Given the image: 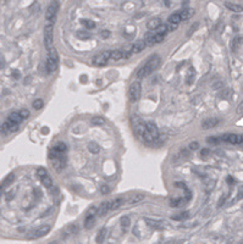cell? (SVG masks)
<instances>
[{
	"mask_svg": "<svg viewBox=\"0 0 243 244\" xmlns=\"http://www.w3.org/2000/svg\"><path fill=\"white\" fill-rule=\"evenodd\" d=\"M159 65H160V57H159V55L151 56L147 61V63L137 71V77L138 78H144V77L149 76L151 72H154L159 67Z\"/></svg>",
	"mask_w": 243,
	"mask_h": 244,
	"instance_id": "obj_1",
	"label": "cell"
},
{
	"mask_svg": "<svg viewBox=\"0 0 243 244\" xmlns=\"http://www.w3.org/2000/svg\"><path fill=\"white\" fill-rule=\"evenodd\" d=\"M49 159L53 164V169L56 172H60L66 165V156L64 154H61V152H57L53 149L49 151Z\"/></svg>",
	"mask_w": 243,
	"mask_h": 244,
	"instance_id": "obj_2",
	"label": "cell"
},
{
	"mask_svg": "<svg viewBox=\"0 0 243 244\" xmlns=\"http://www.w3.org/2000/svg\"><path fill=\"white\" fill-rule=\"evenodd\" d=\"M53 27L54 23H48L44 27V45L48 50L53 49V44H54V33H53Z\"/></svg>",
	"mask_w": 243,
	"mask_h": 244,
	"instance_id": "obj_3",
	"label": "cell"
},
{
	"mask_svg": "<svg viewBox=\"0 0 243 244\" xmlns=\"http://www.w3.org/2000/svg\"><path fill=\"white\" fill-rule=\"evenodd\" d=\"M57 64H59V57H57V53L56 50L53 48L51 50H49V56H48V61H47V69L50 73L55 72L57 69Z\"/></svg>",
	"mask_w": 243,
	"mask_h": 244,
	"instance_id": "obj_4",
	"label": "cell"
},
{
	"mask_svg": "<svg viewBox=\"0 0 243 244\" xmlns=\"http://www.w3.org/2000/svg\"><path fill=\"white\" fill-rule=\"evenodd\" d=\"M141 93H142V85L139 82H133L131 85H130V89H128V97H130V100L132 103H136L139 97H141Z\"/></svg>",
	"mask_w": 243,
	"mask_h": 244,
	"instance_id": "obj_5",
	"label": "cell"
},
{
	"mask_svg": "<svg viewBox=\"0 0 243 244\" xmlns=\"http://www.w3.org/2000/svg\"><path fill=\"white\" fill-rule=\"evenodd\" d=\"M50 231V226L49 225H43L40 227H38L37 230H33L28 233V239H37V238H40V237H44L45 234H48Z\"/></svg>",
	"mask_w": 243,
	"mask_h": 244,
	"instance_id": "obj_6",
	"label": "cell"
},
{
	"mask_svg": "<svg viewBox=\"0 0 243 244\" xmlns=\"http://www.w3.org/2000/svg\"><path fill=\"white\" fill-rule=\"evenodd\" d=\"M57 8H59V3L57 2H53L48 6V10H47V22L48 23H54L55 22Z\"/></svg>",
	"mask_w": 243,
	"mask_h": 244,
	"instance_id": "obj_7",
	"label": "cell"
},
{
	"mask_svg": "<svg viewBox=\"0 0 243 244\" xmlns=\"http://www.w3.org/2000/svg\"><path fill=\"white\" fill-rule=\"evenodd\" d=\"M109 59H110V51H104L93 59V64L96 66H104V65H106Z\"/></svg>",
	"mask_w": 243,
	"mask_h": 244,
	"instance_id": "obj_8",
	"label": "cell"
},
{
	"mask_svg": "<svg viewBox=\"0 0 243 244\" xmlns=\"http://www.w3.org/2000/svg\"><path fill=\"white\" fill-rule=\"evenodd\" d=\"M18 130V125L17 124H14V122L11 121H6L4 122V124L2 125V127H0V132L6 134V133H12V132H16Z\"/></svg>",
	"mask_w": 243,
	"mask_h": 244,
	"instance_id": "obj_9",
	"label": "cell"
},
{
	"mask_svg": "<svg viewBox=\"0 0 243 244\" xmlns=\"http://www.w3.org/2000/svg\"><path fill=\"white\" fill-rule=\"evenodd\" d=\"M219 125V120L216 117H209V118H205L203 122H202V128L203 130H211Z\"/></svg>",
	"mask_w": 243,
	"mask_h": 244,
	"instance_id": "obj_10",
	"label": "cell"
},
{
	"mask_svg": "<svg viewBox=\"0 0 243 244\" xmlns=\"http://www.w3.org/2000/svg\"><path fill=\"white\" fill-rule=\"evenodd\" d=\"M242 44H243V37L236 36V37L231 40V50H232V51H237V50L241 48Z\"/></svg>",
	"mask_w": 243,
	"mask_h": 244,
	"instance_id": "obj_11",
	"label": "cell"
},
{
	"mask_svg": "<svg viewBox=\"0 0 243 244\" xmlns=\"http://www.w3.org/2000/svg\"><path fill=\"white\" fill-rule=\"evenodd\" d=\"M161 26V20L160 18H151L148 23H147V27L150 29V30H157L159 27Z\"/></svg>",
	"mask_w": 243,
	"mask_h": 244,
	"instance_id": "obj_12",
	"label": "cell"
},
{
	"mask_svg": "<svg viewBox=\"0 0 243 244\" xmlns=\"http://www.w3.org/2000/svg\"><path fill=\"white\" fill-rule=\"evenodd\" d=\"M193 15H194V10H193V9H185L182 12H180L181 21H187V20H190Z\"/></svg>",
	"mask_w": 243,
	"mask_h": 244,
	"instance_id": "obj_13",
	"label": "cell"
},
{
	"mask_svg": "<svg viewBox=\"0 0 243 244\" xmlns=\"http://www.w3.org/2000/svg\"><path fill=\"white\" fill-rule=\"evenodd\" d=\"M224 4H225V6H226L228 10H231V11H233V12H242V11H243V6H241V5H238V4L230 3V2H226V3H224Z\"/></svg>",
	"mask_w": 243,
	"mask_h": 244,
	"instance_id": "obj_14",
	"label": "cell"
},
{
	"mask_svg": "<svg viewBox=\"0 0 243 244\" xmlns=\"http://www.w3.org/2000/svg\"><path fill=\"white\" fill-rule=\"evenodd\" d=\"M108 210H110V203L109 201H105V203H102L98 211H97V215L98 216H103L108 212Z\"/></svg>",
	"mask_w": 243,
	"mask_h": 244,
	"instance_id": "obj_15",
	"label": "cell"
},
{
	"mask_svg": "<svg viewBox=\"0 0 243 244\" xmlns=\"http://www.w3.org/2000/svg\"><path fill=\"white\" fill-rule=\"evenodd\" d=\"M144 48H145L144 40H138V42H136V43L133 44V47H132V53H133V54H138V53H141Z\"/></svg>",
	"mask_w": 243,
	"mask_h": 244,
	"instance_id": "obj_16",
	"label": "cell"
},
{
	"mask_svg": "<svg viewBox=\"0 0 243 244\" xmlns=\"http://www.w3.org/2000/svg\"><path fill=\"white\" fill-rule=\"evenodd\" d=\"M124 203H125L124 198H116V199H114V200L110 203V210H117Z\"/></svg>",
	"mask_w": 243,
	"mask_h": 244,
	"instance_id": "obj_17",
	"label": "cell"
},
{
	"mask_svg": "<svg viewBox=\"0 0 243 244\" xmlns=\"http://www.w3.org/2000/svg\"><path fill=\"white\" fill-rule=\"evenodd\" d=\"M53 150H55V151H57V152H61V154H65L66 150H67V145H66L65 143H63V142H59L57 144L54 145Z\"/></svg>",
	"mask_w": 243,
	"mask_h": 244,
	"instance_id": "obj_18",
	"label": "cell"
},
{
	"mask_svg": "<svg viewBox=\"0 0 243 244\" xmlns=\"http://www.w3.org/2000/svg\"><path fill=\"white\" fill-rule=\"evenodd\" d=\"M144 43H145V45H153V44H155V34L147 33L145 37H144Z\"/></svg>",
	"mask_w": 243,
	"mask_h": 244,
	"instance_id": "obj_19",
	"label": "cell"
},
{
	"mask_svg": "<svg viewBox=\"0 0 243 244\" xmlns=\"http://www.w3.org/2000/svg\"><path fill=\"white\" fill-rule=\"evenodd\" d=\"M8 120L11 121V122H14V124H17V125H20V122H22V117L20 116L18 112H12V114H10V116H9Z\"/></svg>",
	"mask_w": 243,
	"mask_h": 244,
	"instance_id": "obj_20",
	"label": "cell"
},
{
	"mask_svg": "<svg viewBox=\"0 0 243 244\" xmlns=\"http://www.w3.org/2000/svg\"><path fill=\"white\" fill-rule=\"evenodd\" d=\"M169 22L170 24H173V26H177L180 22H181V17H180V14H172L169 16Z\"/></svg>",
	"mask_w": 243,
	"mask_h": 244,
	"instance_id": "obj_21",
	"label": "cell"
},
{
	"mask_svg": "<svg viewBox=\"0 0 243 244\" xmlns=\"http://www.w3.org/2000/svg\"><path fill=\"white\" fill-rule=\"evenodd\" d=\"M105 237H106V228H102V230L98 232V234H97V238H96L97 243H98V244H102V243L104 242Z\"/></svg>",
	"mask_w": 243,
	"mask_h": 244,
	"instance_id": "obj_22",
	"label": "cell"
},
{
	"mask_svg": "<svg viewBox=\"0 0 243 244\" xmlns=\"http://www.w3.org/2000/svg\"><path fill=\"white\" fill-rule=\"evenodd\" d=\"M122 57H124V54H122V51H121V50H114V51H110V59H111V60L117 61V60H121Z\"/></svg>",
	"mask_w": 243,
	"mask_h": 244,
	"instance_id": "obj_23",
	"label": "cell"
},
{
	"mask_svg": "<svg viewBox=\"0 0 243 244\" xmlns=\"http://www.w3.org/2000/svg\"><path fill=\"white\" fill-rule=\"evenodd\" d=\"M40 182H42V185H43L44 187H47V188H50V187L53 186V181H51V178L49 177V175L43 176V177L40 178Z\"/></svg>",
	"mask_w": 243,
	"mask_h": 244,
	"instance_id": "obj_24",
	"label": "cell"
},
{
	"mask_svg": "<svg viewBox=\"0 0 243 244\" xmlns=\"http://www.w3.org/2000/svg\"><path fill=\"white\" fill-rule=\"evenodd\" d=\"M94 221H96L94 216H86V219H84V227L86 228H92L94 226Z\"/></svg>",
	"mask_w": 243,
	"mask_h": 244,
	"instance_id": "obj_25",
	"label": "cell"
},
{
	"mask_svg": "<svg viewBox=\"0 0 243 244\" xmlns=\"http://www.w3.org/2000/svg\"><path fill=\"white\" fill-rule=\"evenodd\" d=\"M144 199V195L143 194H134L133 197H131L128 199V204H137L139 201H142Z\"/></svg>",
	"mask_w": 243,
	"mask_h": 244,
	"instance_id": "obj_26",
	"label": "cell"
},
{
	"mask_svg": "<svg viewBox=\"0 0 243 244\" xmlns=\"http://www.w3.org/2000/svg\"><path fill=\"white\" fill-rule=\"evenodd\" d=\"M88 150L92 152V154H98L99 152V150H100V148H99V145L97 144V143H89L88 144Z\"/></svg>",
	"mask_w": 243,
	"mask_h": 244,
	"instance_id": "obj_27",
	"label": "cell"
},
{
	"mask_svg": "<svg viewBox=\"0 0 243 244\" xmlns=\"http://www.w3.org/2000/svg\"><path fill=\"white\" fill-rule=\"evenodd\" d=\"M194 77H196V71L193 69H190L188 73H187V78H186V83L187 84H192L193 81H194Z\"/></svg>",
	"mask_w": 243,
	"mask_h": 244,
	"instance_id": "obj_28",
	"label": "cell"
},
{
	"mask_svg": "<svg viewBox=\"0 0 243 244\" xmlns=\"http://www.w3.org/2000/svg\"><path fill=\"white\" fill-rule=\"evenodd\" d=\"M188 212L187 211H185V212H181V214H178V215H175V216H172V220H175V221H182V220H186V219H188Z\"/></svg>",
	"mask_w": 243,
	"mask_h": 244,
	"instance_id": "obj_29",
	"label": "cell"
},
{
	"mask_svg": "<svg viewBox=\"0 0 243 244\" xmlns=\"http://www.w3.org/2000/svg\"><path fill=\"white\" fill-rule=\"evenodd\" d=\"M130 223H131V220L127 216H122V217H121V226H122L124 231H126L130 227Z\"/></svg>",
	"mask_w": 243,
	"mask_h": 244,
	"instance_id": "obj_30",
	"label": "cell"
},
{
	"mask_svg": "<svg viewBox=\"0 0 243 244\" xmlns=\"http://www.w3.org/2000/svg\"><path fill=\"white\" fill-rule=\"evenodd\" d=\"M81 23L88 29H93L96 27V23L93 21H90V20H81Z\"/></svg>",
	"mask_w": 243,
	"mask_h": 244,
	"instance_id": "obj_31",
	"label": "cell"
},
{
	"mask_svg": "<svg viewBox=\"0 0 243 244\" xmlns=\"http://www.w3.org/2000/svg\"><path fill=\"white\" fill-rule=\"evenodd\" d=\"M65 232H66L67 234H73V233H77V232H78V226H77V225H70V226H67V227H66Z\"/></svg>",
	"mask_w": 243,
	"mask_h": 244,
	"instance_id": "obj_32",
	"label": "cell"
},
{
	"mask_svg": "<svg viewBox=\"0 0 243 244\" xmlns=\"http://www.w3.org/2000/svg\"><path fill=\"white\" fill-rule=\"evenodd\" d=\"M14 178H15V176H14V173H10L5 179H4V182L2 183V185L4 186V188L5 187H8L9 185H10V183H12V181H14Z\"/></svg>",
	"mask_w": 243,
	"mask_h": 244,
	"instance_id": "obj_33",
	"label": "cell"
},
{
	"mask_svg": "<svg viewBox=\"0 0 243 244\" xmlns=\"http://www.w3.org/2000/svg\"><path fill=\"white\" fill-rule=\"evenodd\" d=\"M148 222V225L150 227H154V228H161V222H158V221H151V220H145Z\"/></svg>",
	"mask_w": 243,
	"mask_h": 244,
	"instance_id": "obj_34",
	"label": "cell"
},
{
	"mask_svg": "<svg viewBox=\"0 0 243 244\" xmlns=\"http://www.w3.org/2000/svg\"><path fill=\"white\" fill-rule=\"evenodd\" d=\"M104 118H102V117H94V118H92V124L93 125H96V126H100V125H104Z\"/></svg>",
	"mask_w": 243,
	"mask_h": 244,
	"instance_id": "obj_35",
	"label": "cell"
},
{
	"mask_svg": "<svg viewBox=\"0 0 243 244\" xmlns=\"http://www.w3.org/2000/svg\"><path fill=\"white\" fill-rule=\"evenodd\" d=\"M43 105H44V103H43V100H42V99H37V100H34V101H33V108H34L36 110L42 109V108H43Z\"/></svg>",
	"mask_w": 243,
	"mask_h": 244,
	"instance_id": "obj_36",
	"label": "cell"
},
{
	"mask_svg": "<svg viewBox=\"0 0 243 244\" xmlns=\"http://www.w3.org/2000/svg\"><path fill=\"white\" fill-rule=\"evenodd\" d=\"M206 142H208V143H211V144H218V143H220L221 140H220V137H209V138L206 139Z\"/></svg>",
	"mask_w": 243,
	"mask_h": 244,
	"instance_id": "obj_37",
	"label": "cell"
},
{
	"mask_svg": "<svg viewBox=\"0 0 243 244\" xmlns=\"http://www.w3.org/2000/svg\"><path fill=\"white\" fill-rule=\"evenodd\" d=\"M18 114H20V116L22 117V120H24V118H28V117H29V111H28L27 109H22V110H21Z\"/></svg>",
	"mask_w": 243,
	"mask_h": 244,
	"instance_id": "obj_38",
	"label": "cell"
},
{
	"mask_svg": "<svg viewBox=\"0 0 243 244\" xmlns=\"http://www.w3.org/2000/svg\"><path fill=\"white\" fill-rule=\"evenodd\" d=\"M98 211V209L96 207V206H90L89 209H88V211H87V216H94V214Z\"/></svg>",
	"mask_w": 243,
	"mask_h": 244,
	"instance_id": "obj_39",
	"label": "cell"
},
{
	"mask_svg": "<svg viewBox=\"0 0 243 244\" xmlns=\"http://www.w3.org/2000/svg\"><path fill=\"white\" fill-rule=\"evenodd\" d=\"M77 37L79 38V39H88L90 36H89V33H87V32H77Z\"/></svg>",
	"mask_w": 243,
	"mask_h": 244,
	"instance_id": "obj_40",
	"label": "cell"
},
{
	"mask_svg": "<svg viewBox=\"0 0 243 244\" xmlns=\"http://www.w3.org/2000/svg\"><path fill=\"white\" fill-rule=\"evenodd\" d=\"M45 175H48V172H47V170H45V169L39 167V169L37 170V176H38L39 178H42V177H43V176H45Z\"/></svg>",
	"mask_w": 243,
	"mask_h": 244,
	"instance_id": "obj_41",
	"label": "cell"
},
{
	"mask_svg": "<svg viewBox=\"0 0 243 244\" xmlns=\"http://www.w3.org/2000/svg\"><path fill=\"white\" fill-rule=\"evenodd\" d=\"M236 114L238 115V116H242L243 115V100L239 103V105L237 106V109H236Z\"/></svg>",
	"mask_w": 243,
	"mask_h": 244,
	"instance_id": "obj_42",
	"label": "cell"
},
{
	"mask_svg": "<svg viewBox=\"0 0 243 244\" xmlns=\"http://www.w3.org/2000/svg\"><path fill=\"white\" fill-rule=\"evenodd\" d=\"M198 26H199V23H198V22H196V23H194V24L191 27V29L188 30V33H187V34H188V36H191L192 33H194L196 30H197V28H198Z\"/></svg>",
	"mask_w": 243,
	"mask_h": 244,
	"instance_id": "obj_43",
	"label": "cell"
},
{
	"mask_svg": "<svg viewBox=\"0 0 243 244\" xmlns=\"http://www.w3.org/2000/svg\"><path fill=\"white\" fill-rule=\"evenodd\" d=\"M100 36H102L103 39H106V38L110 37V32H109V30H102V32H100Z\"/></svg>",
	"mask_w": 243,
	"mask_h": 244,
	"instance_id": "obj_44",
	"label": "cell"
},
{
	"mask_svg": "<svg viewBox=\"0 0 243 244\" xmlns=\"http://www.w3.org/2000/svg\"><path fill=\"white\" fill-rule=\"evenodd\" d=\"M163 40H164V36L157 33V34H155V44H157V43H161Z\"/></svg>",
	"mask_w": 243,
	"mask_h": 244,
	"instance_id": "obj_45",
	"label": "cell"
},
{
	"mask_svg": "<svg viewBox=\"0 0 243 244\" xmlns=\"http://www.w3.org/2000/svg\"><path fill=\"white\" fill-rule=\"evenodd\" d=\"M209 152H210V150L205 148V149H202V151H200V155H202L203 158H206V156L209 155Z\"/></svg>",
	"mask_w": 243,
	"mask_h": 244,
	"instance_id": "obj_46",
	"label": "cell"
},
{
	"mask_svg": "<svg viewBox=\"0 0 243 244\" xmlns=\"http://www.w3.org/2000/svg\"><path fill=\"white\" fill-rule=\"evenodd\" d=\"M198 146H199V144H198L197 142H192V143L190 144V149H192V150H196V149H198Z\"/></svg>",
	"mask_w": 243,
	"mask_h": 244,
	"instance_id": "obj_47",
	"label": "cell"
},
{
	"mask_svg": "<svg viewBox=\"0 0 243 244\" xmlns=\"http://www.w3.org/2000/svg\"><path fill=\"white\" fill-rule=\"evenodd\" d=\"M100 191H102V193H103V194H108L110 189H109V187H108V186H103V187L100 188Z\"/></svg>",
	"mask_w": 243,
	"mask_h": 244,
	"instance_id": "obj_48",
	"label": "cell"
},
{
	"mask_svg": "<svg viewBox=\"0 0 243 244\" xmlns=\"http://www.w3.org/2000/svg\"><path fill=\"white\" fill-rule=\"evenodd\" d=\"M224 84H222V82H218V83H215L214 85H212V89H219V88H221Z\"/></svg>",
	"mask_w": 243,
	"mask_h": 244,
	"instance_id": "obj_49",
	"label": "cell"
},
{
	"mask_svg": "<svg viewBox=\"0 0 243 244\" xmlns=\"http://www.w3.org/2000/svg\"><path fill=\"white\" fill-rule=\"evenodd\" d=\"M5 66V60H4V57L0 55V69H3Z\"/></svg>",
	"mask_w": 243,
	"mask_h": 244,
	"instance_id": "obj_50",
	"label": "cell"
},
{
	"mask_svg": "<svg viewBox=\"0 0 243 244\" xmlns=\"http://www.w3.org/2000/svg\"><path fill=\"white\" fill-rule=\"evenodd\" d=\"M12 77L16 78V79H18V78H20V72H18V71H14V72H12Z\"/></svg>",
	"mask_w": 243,
	"mask_h": 244,
	"instance_id": "obj_51",
	"label": "cell"
},
{
	"mask_svg": "<svg viewBox=\"0 0 243 244\" xmlns=\"http://www.w3.org/2000/svg\"><path fill=\"white\" fill-rule=\"evenodd\" d=\"M81 82H87V76H81Z\"/></svg>",
	"mask_w": 243,
	"mask_h": 244,
	"instance_id": "obj_52",
	"label": "cell"
},
{
	"mask_svg": "<svg viewBox=\"0 0 243 244\" xmlns=\"http://www.w3.org/2000/svg\"><path fill=\"white\" fill-rule=\"evenodd\" d=\"M227 182H228V183H233L235 181H233V178H232V177H230V176H228V177H227Z\"/></svg>",
	"mask_w": 243,
	"mask_h": 244,
	"instance_id": "obj_53",
	"label": "cell"
},
{
	"mask_svg": "<svg viewBox=\"0 0 243 244\" xmlns=\"http://www.w3.org/2000/svg\"><path fill=\"white\" fill-rule=\"evenodd\" d=\"M48 132H49V130H48V128H43V130H42V133H44V134H45V133H48Z\"/></svg>",
	"mask_w": 243,
	"mask_h": 244,
	"instance_id": "obj_54",
	"label": "cell"
},
{
	"mask_svg": "<svg viewBox=\"0 0 243 244\" xmlns=\"http://www.w3.org/2000/svg\"><path fill=\"white\" fill-rule=\"evenodd\" d=\"M3 189H4V186L0 185V195H2V193H3Z\"/></svg>",
	"mask_w": 243,
	"mask_h": 244,
	"instance_id": "obj_55",
	"label": "cell"
},
{
	"mask_svg": "<svg viewBox=\"0 0 243 244\" xmlns=\"http://www.w3.org/2000/svg\"><path fill=\"white\" fill-rule=\"evenodd\" d=\"M238 244H243V239H242V240H241V242H239Z\"/></svg>",
	"mask_w": 243,
	"mask_h": 244,
	"instance_id": "obj_56",
	"label": "cell"
}]
</instances>
